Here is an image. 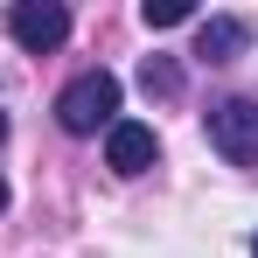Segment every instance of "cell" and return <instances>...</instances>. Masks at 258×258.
<instances>
[{
    "instance_id": "obj_5",
    "label": "cell",
    "mask_w": 258,
    "mask_h": 258,
    "mask_svg": "<svg viewBox=\"0 0 258 258\" xmlns=\"http://www.w3.org/2000/svg\"><path fill=\"white\" fill-rule=\"evenodd\" d=\"M251 49V21L244 14H210L203 28H196V56L203 63H237Z\"/></svg>"
},
{
    "instance_id": "obj_2",
    "label": "cell",
    "mask_w": 258,
    "mask_h": 258,
    "mask_svg": "<svg viewBox=\"0 0 258 258\" xmlns=\"http://www.w3.org/2000/svg\"><path fill=\"white\" fill-rule=\"evenodd\" d=\"M210 147L230 161V168H258V105L251 98L210 105Z\"/></svg>"
},
{
    "instance_id": "obj_7",
    "label": "cell",
    "mask_w": 258,
    "mask_h": 258,
    "mask_svg": "<svg viewBox=\"0 0 258 258\" xmlns=\"http://www.w3.org/2000/svg\"><path fill=\"white\" fill-rule=\"evenodd\" d=\"M188 14H196V7H188V0H161V7H154V0H147V7H140V21H147V28H181V21H188Z\"/></svg>"
},
{
    "instance_id": "obj_8",
    "label": "cell",
    "mask_w": 258,
    "mask_h": 258,
    "mask_svg": "<svg viewBox=\"0 0 258 258\" xmlns=\"http://www.w3.org/2000/svg\"><path fill=\"white\" fill-rule=\"evenodd\" d=\"M0 210H7V181H0Z\"/></svg>"
},
{
    "instance_id": "obj_10",
    "label": "cell",
    "mask_w": 258,
    "mask_h": 258,
    "mask_svg": "<svg viewBox=\"0 0 258 258\" xmlns=\"http://www.w3.org/2000/svg\"><path fill=\"white\" fill-rule=\"evenodd\" d=\"M251 258H258V237H251Z\"/></svg>"
},
{
    "instance_id": "obj_3",
    "label": "cell",
    "mask_w": 258,
    "mask_h": 258,
    "mask_svg": "<svg viewBox=\"0 0 258 258\" xmlns=\"http://www.w3.org/2000/svg\"><path fill=\"white\" fill-rule=\"evenodd\" d=\"M7 35L28 56H49V49L70 42V7H56V0H14L7 7Z\"/></svg>"
},
{
    "instance_id": "obj_4",
    "label": "cell",
    "mask_w": 258,
    "mask_h": 258,
    "mask_svg": "<svg viewBox=\"0 0 258 258\" xmlns=\"http://www.w3.org/2000/svg\"><path fill=\"white\" fill-rule=\"evenodd\" d=\"M154 161H161L154 126H140V119H112V133H105V168H112V174H147Z\"/></svg>"
},
{
    "instance_id": "obj_1",
    "label": "cell",
    "mask_w": 258,
    "mask_h": 258,
    "mask_svg": "<svg viewBox=\"0 0 258 258\" xmlns=\"http://www.w3.org/2000/svg\"><path fill=\"white\" fill-rule=\"evenodd\" d=\"M112 112H119V77L112 70H84L56 98V126L63 133H98V126L112 133Z\"/></svg>"
},
{
    "instance_id": "obj_6",
    "label": "cell",
    "mask_w": 258,
    "mask_h": 258,
    "mask_svg": "<svg viewBox=\"0 0 258 258\" xmlns=\"http://www.w3.org/2000/svg\"><path fill=\"white\" fill-rule=\"evenodd\" d=\"M140 91H147V98H174V91H181V70H174L168 56H147V63H140Z\"/></svg>"
},
{
    "instance_id": "obj_9",
    "label": "cell",
    "mask_w": 258,
    "mask_h": 258,
    "mask_svg": "<svg viewBox=\"0 0 258 258\" xmlns=\"http://www.w3.org/2000/svg\"><path fill=\"white\" fill-rule=\"evenodd\" d=\"M0 140H7V112H0Z\"/></svg>"
}]
</instances>
